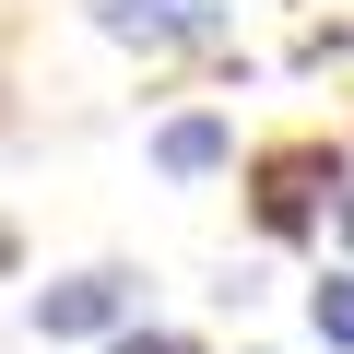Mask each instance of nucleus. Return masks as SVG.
I'll list each match as a JSON object with an SVG mask.
<instances>
[{
  "label": "nucleus",
  "mask_w": 354,
  "mask_h": 354,
  "mask_svg": "<svg viewBox=\"0 0 354 354\" xmlns=\"http://www.w3.org/2000/svg\"><path fill=\"white\" fill-rule=\"evenodd\" d=\"M342 189H354V177H342L330 142H283V153H260V236H319Z\"/></svg>",
  "instance_id": "obj_1"
},
{
  "label": "nucleus",
  "mask_w": 354,
  "mask_h": 354,
  "mask_svg": "<svg viewBox=\"0 0 354 354\" xmlns=\"http://www.w3.org/2000/svg\"><path fill=\"white\" fill-rule=\"evenodd\" d=\"M130 295H142L130 272H71V283L36 295V330H48V342H106V330L130 319Z\"/></svg>",
  "instance_id": "obj_2"
},
{
  "label": "nucleus",
  "mask_w": 354,
  "mask_h": 354,
  "mask_svg": "<svg viewBox=\"0 0 354 354\" xmlns=\"http://www.w3.org/2000/svg\"><path fill=\"white\" fill-rule=\"evenodd\" d=\"M153 165H165V177H225V165H236V130H225L213 106H189V118L153 130Z\"/></svg>",
  "instance_id": "obj_3"
},
{
  "label": "nucleus",
  "mask_w": 354,
  "mask_h": 354,
  "mask_svg": "<svg viewBox=\"0 0 354 354\" xmlns=\"http://www.w3.org/2000/svg\"><path fill=\"white\" fill-rule=\"evenodd\" d=\"M307 330H319L330 354H354V272H330V283L307 295Z\"/></svg>",
  "instance_id": "obj_4"
},
{
  "label": "nucleus",
  "mask_w": 354,
  "mask_h": 354,
  "mask_svg": "<svg viewBox=\"0 0 354 354\" xmlns=\"http://www.w3.org/2000/svg\"><path fill=\"white\" fill-rule=\"evenodd\" d=\"M118 354H189L177 330H118Z\"/></svg>",
  "instance_id": "obj_5"
},
{
  "label": "nucleus",
  "mask_w": 354,
  "mask_h": 354,
  "mask_svg": "<svg viewBox=\"0 0 354 354\" xmlns=\"http://www.w3.org/2000/svg\"><path fill=\"white\" fill-rule=\"evenodd\" d=\"M330 236H342V248H354V189H342V201H330Z\"/></svg>",
  "instance_id": "obj_6"
},
{
  "label": "nucleus",
  "mask_w": 354,
  "mask_h": 354,
  "mask_svg": "<svg viewBox=\"0 0 354 354\" xmlns=\"http://www.w3.org/2000/svg\"><path fill=\"white\" fill-rule=\"evenodd\" d=\"M142 12H165V0H142Z\"/></svg>",
  "instance_id": "obj_7"
}]
</instances>
